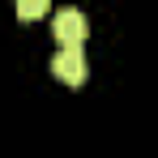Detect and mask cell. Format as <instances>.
I'll return each instance as SVG.
<instances>
[{"label":"cell","mask_w":158,"mask_h":158,"mask_svg":"<svg viewBox=\"0 0 158 158\" xmlns=\"http://www.w3.org/2000/svg\"><path fill=\"white\" fill-rule=\"evenodd\" d=\"M52 34L60 47H81L85 39H90V22H85V13L81 9H60L52 22Z\"/></svg>","instance_id":"6da1fadb"},{"label":"cell","mask_w":158,"mask_h":158,"mask_svg":"<svg viewBox=\"0 0 158 158\" xmlns=\"http://www.w3.org/2000/svg\"><path fill=\"white\" fill-rule=\"evenodd\" d=\"M52 77L64 81V85H81L90 77V64H85V52L81 47H60L52 56Z\"/></svg>","instance_id":"7a4b0ae2"},{"label":"cell","mask_w":158,"mask_h":158,"mask_svg":"<svg viewBox=\"0 0 158 158\" xmlns=\"http://www.w3.org/2000/svg\"><path fill=\"white\" fill-rule=\"evenodd\" d=\"M47 13V0H17V17L22 22H34V17H43Z\"/></svg>","instance_id":"3957f363"}]
</instances>
